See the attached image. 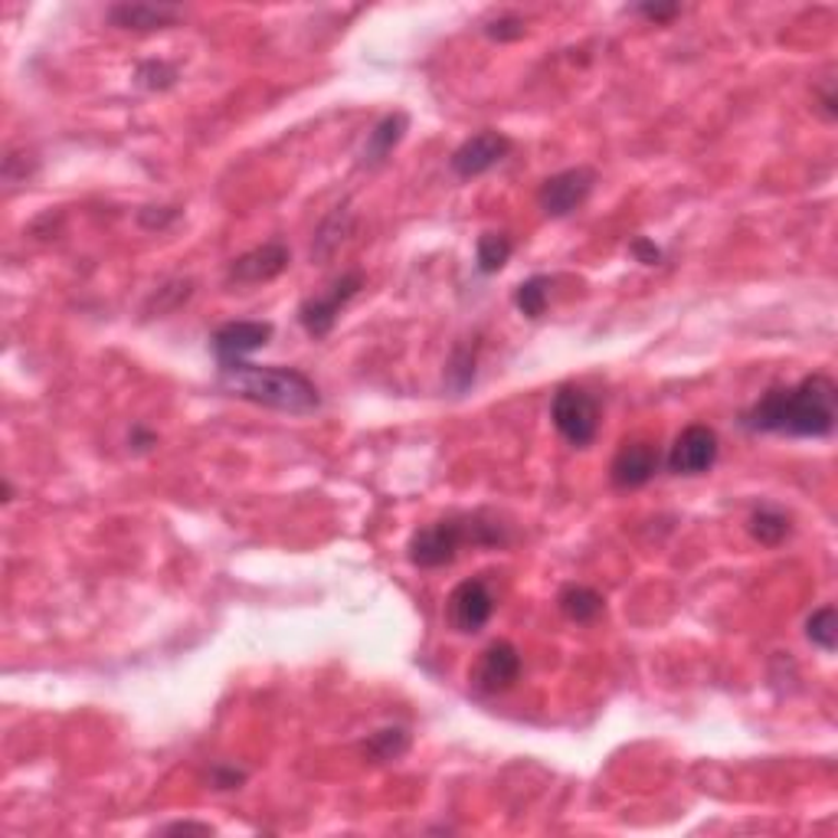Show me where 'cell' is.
Returning <instances> with one entry per match:
<instances>
[{"label": "cell", "mask_w": 838, "mask_h": 838, "mask_svg": "<svg viewBox=\"0 0 838 838\" xmlns=\"http://www.w3.org/2000/svg\"><path fill=\"white\" fill-rule=\"evenodd\" d=\"M813 98H816V108L826 121H836L838 118V95H836V72H829L826 79L816 82L813 89Z\"/></svg>", "instance_id": "cell-25"}, {"label": "cell", "mask_w": 838, "mask_h": 838, "mask_svg": "<svg viewBox=\"0 0 838 838\" xmlns=\"http://www.w3.org/2000/svg\"><path fill=\"white\" fill-rule=\"evenodd\" d=\"M364 757L374 764H394L410 750V731L407 728H384L374 731L364 744H361Z\"/></svg>", "instance_id": "cell-19"}, {"label": "cell", "mask_w": 838, "mask_h": 838, "mask_svg": "<svg viewBox=\"0 0 838 838\" xmlns=\"http://www.w3.org/2000/svg\"><path fill=\"white\" fill-rule=\"evenodd\" d=\"M662 468V452L655 442L649 439H626L613 462H609V481L619 488V491H629V488H642L655 478V472Z\"/></svg>", "instance_id": "cell-11"}, {"label": "cell", "mask_w": 838, "mask_h": 838, "mask_svg": "<svg viewBox=\"0 0 838 838\" xmlns=\"http://www.w3.org/2000/svg\"><path fill=\"white\" fill-rule=\"evenodd\" d=\"M364 289V272H345L338 276L325 292L309 295L299 305V325L305 328V335L312 338H328L338 325V315L348 309V302Z\"/></svg>", "instance_id": "cell-5"}, {"label": "cell", "mask_w": 838, "mask_h": 838, "mask_svg": "<svg viewBox=\"0 0 838 838\" xmlns=\"http://www.w3.org/2000/svg\"><path fill=\"white\" fill-rule=\"evenodd\" d=\"M177 217H181L177 207H141L138 210V223L144 230H167Z\"/></svg>", "instance_id": "cell-27"}, {"label": "cell", "mask_w": 838, "mask_h": 838, "mask_svg": "<svg viewBox=\"0 0 838 838\" xmlns=\"http://www.w3.org/2000/svg\"><path fill=\"white\" fill-rule=\"evenodd\" d=\"M550 422L570 445L586 449L600 432V400L583 387L563 384L550 400Z\"/></svg>", "instance_id": "cell-4"}, {"label": "cell", "mask_w": 838, "mask_h": 838, "mask_svg": "<svg viewBox=\"0 0 838 838\" xmlns=\"http://www.w3.org/2000/svg\"><path fill=\"white\" fill-rule=\"evenodd\" d=\"M718 455H721V439L711 426L705 422H695V426H685L672 449H668V472L672 475H685V478H695V475H705L718 465Z\"/></svg>", "instance_id": "cell-7"}, {"label": "cell", "mask_w": 838, "mask_h": 838, "mask_svg": "<svg viewBox=\"0 0 838 838\" xmlns=\"http://www.w3.org/2000/svg\"><path fill=\"white\" fill-rule=\"evenodd\" d=\"M243 783H246V770H240V767H233V764H217V767L210 770V787H213L217 793L240 790Z\"/></svg>", "instance_id": "cell-26"}, {"label": "cell", "mask_w": 838, "mask_h": 838, "mask_svg": "<svg viewBox=\"0 0 838 838\" xmlns=\"http://www.w3.org/2000/svg\"><path fill=\"white\" fill-rule=\"evenodd\" d=\"M521 665H524L521 652L511 642L498 639L478 655V665L472 668V688L478 695H504L508 688L517 685Z\"/></svg>", "instance_id": "cell-12"}, {"label": "cell", "mask_w": 838, "mask_h": 838, "mask_svg": "<svg viewBox=\"0 0 838 838\" xmlns=\"http://www.w3.org/2000/svg\"><path fill=\"white\" fill-rule=\"evenodd\" d=\"M511 540L508 524L491 511H455L432 524H422L407 540V560L419 570H439L455 563L465 547H504Z\"/></svg>", "instance_id": "cell-2"}, {"label": "cell", "mask_w": 838, "mask_h": 838, "mask_svg": "<svg viewBox=\"0 0 838 838\" xmlns=\"http://www.w3.org/2000/svg\"><path fill=\"white\" fill-rule=\"evenodd\" d=\"M445 616H449V626L458 632V636H475L488 626V619L494 616V593L488 586L485 577H472V580H462L452 593H449V603H445Z\"/></svg>", "instance_id": "cell-8"}, {"label": "cell", "mask_w": 838, "mask_h": 838, "mask_svg": "<svg viewBox=\"0 0 838 838\" xmlns=\"http://www.w3.org/2000/svg\"><path fill=\"white\" fill-rule=\"evenodd\" d=\"M550 276H531V279H524L517 289H514V295H511V302H514V309L524 315V318H531V322H537L544 312H547V305H550Z\"/></svg>", "instance_id": "cell-20"}, {"label": "cell", "mask_w": 838, "mask_h": 838, "mask_svg": "<svg viewBox=\"0 0 838 838\" xmlns=\"http://www.w3.org/2000/svg\"><path fill=\"white\" fill-rule=\"evenodd\" d=\"M557 606H560V613H563L570 622H580V626L596 622V619L606 613L603 593H596L593 586H583V583H567V586L560 590V596H557Z\"/></svg>", "instance_id": "cell-16"}, {"label": "cell", "mask_w": 838, "mask_h": 838, "mask_svg": "<svg viewBox=\"0 0 838 838\" xmlns=\"http://www.w3.org/2000/svg\"><path fill=\"white\" fill-rule=\"evenodd\" d=\"M184 16L181 7L174 3H115L108 10L112 26L118 30H135V33H154V30H167Z\"/></svg>", "instance_id": "cell-15"}, {"label": "cell", "mask_w": 838, "mask_h": 838, "mask_svg": "<svg viewBox=\"0 0 838 838\" xmlns=\"http://www.w3.org/2000/svg\"><path fill=\"white\" fill-rule=\"evenodd\" d=\"M475 351H478V345H475V348H472V345H458V348L452 351L445 381H449V387L455 391V397L465 394V391L472 387V381H475Z\"/></svg>", "instance_id": "cell-22"}, {"label": "cell", "mask_w": 838, "mask_h": 838, "mask_svg": "<svg viewBox=\"0 0 838 838\" xmlns=\"http://www.w3.org/2000/svg\"><path fill=\"white\" fill-rule=\"evenodd\" d=\"M158 833H164V836H171V833H197V836H210V833H213V826H210V823H190V819H184V823H167V826H161Z\"/></svg>", "instance_id": "cell-31"}, {"label": "cell", "mask_w": 838, "mask_h": 838, "mask_svg": "<svg viewBox=\"0 0 838 838\" xmlns=\"http://www.w3.org/2000/svg\"><path fill=\"white\" fill-rule=\"evenodd\" d=\"M154 442H158V435H154L148 426H141V422H138V426H131V432H128V445H131L135 452H148Z\"/></svg>", "instance_id": "cell-30"}, {"label": "cell", "mask_w": 838, "mask_h": 838, "mask_svg": "<svg viewBox=\"0 0 838 838\" xmlns=\"http://www.w3.org/2000/svg\"><path fill=\"white\" fill-rule=\"evenodd\" d=\"M511 253H514V240H511L508 233L488 230V233H481L478 243H475V266H478L481 276H494V272H501V269L508 266Z\"/></svg>", "instance_id": "cell-18"}, {"label": "cell", "mask_w": 838, "mask_h": 838, "mask_svg": "<svg viewBox=\"0 0 838 838\" xmlns=\"http://www.w3.org/2000/svg\"><path fill=\"white\" fill-rule=\"evenodd\" d=\"M806 639L823 649V652H836L838 649V616L836 606H819L810 619H806Z\"/></svg>", "instance_id": "cell-21"}, {"label": "cell", "mask_w": 838, "mask_h": 838, "mask_svg": "<svg viewBox=\"0 0 838 838\" xmlns=\"http://www.w3.org/2000/svg\"><path fill=\"white\" fill-rule=\"evenodd\" d=\"M135 82L148 92H167L177 85V66L164 62V59H151V62H141L138 72H135Z\"/></svg>", "instance_id": "cell-23"}, {"label": "cell", "mask_w": 838, "mask_h": 838, "mask_svg": "<svg viewBox=\"0 0 838 838\" xmlns=\"http://www.w3.org/2000/svg\"><path fill=\"white\" fill-rule=\"evenodd\" d=\"M632 13H639L652 23H668L682 13V3H636Z\"/></svg>", "instance_id": "cell-28"}, {"label": "cell", "mask_w": 838, "mask_h": 838, "mask_svg": "<svg viewBox=\"0 0 838 838\" xmlns=\"http://www.w3.org/2000/svg\"><path fill=\"white\" fill-rule=\"evenodd\" d=\"M410 131V115L407 112H391L384 115L371 131H368V141L361 148V158H358V167L361 171H377L391 161V154L397 151V144L407 138Z\"/></svg>", "instance_id": "cell-14"}, {"label": "cell", "mask_w": 838, "mask_h": 838, "mask_svg": "<svg viewBox=\"0 0 838 838\" xmlns=\"http://www.w3.org/2000/svg\"><path fill=\"white\" fill-rule=\"evenodd\" d=\"M629 253L642 263V266H659L662 259H665V253L652 243V240H645V236H639V240H632V246H629Z\"/></svg>", "instance_id": "cell-29"}, {"label": "cell", "mask_w": 838, "mask_h": 838, "mask_svg": "<svg viewBox=\"0 0 838 838\" xmlns=\"http://www.w3.org/2000/svg\"><path fill=\"white\" fill-rule=\"evenodd\" d=\"M838 387L826 374H810L793 387L767 391L741 414L747 432H773L793 439H826L836 432Z\"/></svg>", "instance_id": "cell-1"}, {"label": "cell", "mask_w": 838, "mask_h": 838, "mask_svg": "<svg viewBox=\"0 0 838 838\" xmlns=\"http://www.w3.org/2000/svg\"><path fill=\"white\" fill-rule=\"evenodd\" d=\"M292 263V253L286 243L272 240V243H263L243 256H236L230 266H226V286H263V282H272L279 279Z\"/></svg>", "instance_id": "cell-13"}, {"label": "cell", "mask_w": 838, "mask_h": 838, "mask_svg": "<svg viewBox=\"0 0 838 838\" xmlns=\"http://www.w3.org/2000/svg\"><path fill=\"white\" fill-rule=\"evenodd\" d=\"M10 501H13V485L3 481V504H10Z\"/></svg>", "instance_id": "cell-32"}, {"label": "cell", "mask_w": 838, "mask_h": 838, "mask_svg": "<svg viewBox=\"0 0 838 838\" xmlns=\"http://www.w3.org/2000/svg\"><path fill=\"white\" fill-rule=\"evenodd\" d=\"M276 335L272 322H226L210 335V351L217 358V368H230L236 361H246L253 351L266 348Z\"/></svg>", "instance_id": "cell-10"}, {"label": "cell", "mask_w": 838, "mask_h": 838, "mask_svg": "<svg viewBox=\"0 0 838 838\" xmlns=\"http://www.w3.org/2000/svg\"><path fill=\"white\" fill-rule=\"evenodd\" d=\"M481 33H485L488 39H494V43H514V39H524L527 23H524V16H517V13H498V16L485 20Z\"/></svg>", "instance_id": "cell-24"}, {"label": "cell", "mask_w": 838, "mask_h": 838, "mask_svg": "<svg viewBox=\"0 0 838 838\" xmlns=\"http://www.w3.org/2000/svg\"><path fill=\"white\" fill-rule=\"evenodd\" d=\"M217 384L230 397L249 400L266 410H279V414H292V417H309V414L322 410V394H318L315 381L295 368H276V364L259 368L249 361H236L230 368H220Z\"/></svg>", "instance_id": "cell-3"}, {"label": "cell", "mask_w": 838, "mask_h": 838, "mask_svg": "<svg viewBox=\"0 0 838 838\" xmlns=\"http://www.w3.org/2000/svg\"><path fill=\"white\" fill-rule=\"evenodd\" d=\"M747 531H750V537H754L757 544H764V547H780V544L793 534V517H790L787 511L773 508V504H760V508L750 511Z\"/></svg>", "instance_id": "cell-17"}, {"label": "cell", "mask_w": 838, "mask_h": 838, "mask_svg": "<svg viewBox=\"0 0 838 838\" xmlns=\"http://www.w3.org/2000/svg\"><path fill=\"white\" fill-rule=\"evenodd\" d=\"M511 148H514V144H511V138H508L504 131L485 128V131L465 138V141L452 151L449 167H452L455 177L472 181V177H481V174H488L491 167H498V164L511 154Z\"/></svg>", "instance_id": "cell-9"}, {"label": "cell", "mask_w": 838, "mask_h": 838, "mask_svg": "<svg viewBox=\"0 0 838 838\" xmlns=\"http://www.w3.org/2000/svg\"><path fill=\"white\" fill-rule=\"evenodd\" d=\"M593 187H596V171L593 167H567L560 174H550L537 187V207L544 210V217L563 220V217L577 213L586 203Z\"/></svg>", "instance_id": "cell-6"}]
</instances>
